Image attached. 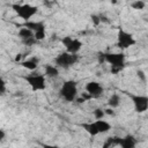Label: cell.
Returning <instances> with one entry per match:
<instances>
[{"mask_svg":"<svg viewBox=\"0 0 148 148\" xmlns=\"http://www.w3.org/2000/svg\"><path fill=\"white\" fill-rule=\"evenodd\" d=\"M98 61L108 62L112 74H118L125 68V54L123 52H99Z\"/></svg>","mask_w":148,"mask_h":148,"instance_id":"1","label":"cell"},{"mask_svg":"<svg viewBox=\"0 0 148 148\" xmlns=\"http://www.w3.org/2000/svg\"><path fill=\"white\" fill-rule=\"evenodd\" d=\"M90 18H91V22L94 23V25H98L102 21H101V16H98V15H96V14H92L91 16H90Z\"/></svg>","mask_w":148,"mask_h":148,"instance_id":"22","label":"cell"},{"mask_svg":"<svg viewBox=\"0 0 148 148\" xmlns=\"http://www.w3.org/2000/svg\"><path fill=\"white\" fill-rule=\"evenodd\" d=\"M95 123H96V126H97L99 133H108V132L111 130V125H110V123L106 121V120L96 119Z\"/></svg>","mask_w":148,"mask_h":148,"instance_id":"15","label":"cell"},{"mask_svg":"<svg viewBox=\"0 0 148 148\" xmlns=\"http://www.w3.org/2000/svg\"><path fill=\"white\" fill-rule=\"evenodd\" d=\"M0 86H1V95H5V92H6V83H5L3 80H1Z\"/></svg>","mask_w":148,"mask_h":148,"instance_id":"25","label":"cell"},{"mask_svg":"<svg viewBox=\"0 0 148 148\" xmlns=\"http://www.w3.org/2000/svg\"><path fill=\"white\" fill-rule=\"evenodd\" d=\"M21 25L31 29L37 40H43L46 37V27L44 21H25Z\"/></svg>","mask_w":148,"mask_h":148,"instance_id":"7","label":"cell"},{"mask_svg":"<svg viewBox=\"0 0 148 148\" xmlns=\"http://www.w3.org/2000/svg\"><path fill=\"white\" fill-rule=\"evenodd\" d=\"M119 104H120V96H119L117 92L112 94V95L110 96V98L108 99V105H109L110 108H112V109H116V108L119 106Z\"/></svg>","mask_w":148,"mask_h":148,"instance_id":"17","label":"cell"},{"mask_svg":"<svg viewBox=\"0 0 148 148\" xmlns=\"http://www.w3.org/2000/svg\"><path fill=\"white\" fill-rule=\"evenodd\" d=\"M136 75H138V79L141 80L142 82H146V81H147V76H146V74H145L143 71H141V69L136 71Z\"/></svg>","mask_w":148,"mask_h":148,"instance_id":"23","label":"cell"},{"mask_svg":"<svg viewBox=\"0 0 148 148\" xmlns=\"http://www.w3.org/2000/svg\"><path fill=\"white\" fill-rule=\"evenodd\" d=\"M105 111V114H108V116H114V111H113V109L112 108H108V109H105L104 110Z\"/></svg>","mask_w":148,"mask_h":148,"instance_id":"24","label":"cell"},{"mask_svg":"<svg viewBox=\"0 0 148 148\" xmlns=\"http://www.w3.org/2000/svg\"><path fill=\"white\" fill-rule=\"evenodd\" d=\"M94 117H95V119H103L105 117V111L97 108L94 110Z\"/></svg>","mask_w":148,"mask_h":148,"instance_id":"20","label":"cell"},{"mask_svg":"<svg viewBox=\"0 0 148 148\" xmlns=\"http://www.w3.org/2000/svg\"><path fill=\"white\" fill-rule=\"evenodd\" d=\"M125 94L131 98L135 112L143 113V112H146L148 110V96H145V95H134V94L126 92V91H125Z\"/></svg>","mask_w":148,"mask_h":148,"instance_id":"8","label":"cell"},{"mask_svg":"<svg viewBox=\"0 0 148 148\" xmlns=\"http://www.w3.org/2000/svg\"><path fill=\"white\" fill-rule=\"evenodd\" d=\"M45 74L40 73H31L23 79L27 81V83L30 86L32 91H38V90H44L46 88V79Z\"/></svg>","mask_w":148,"mask_h":148,"instance_id":"5","label":"cell"},{"mask_svg":"<svg viewBox=\"0 0 148 148\" xmlns=\"http://www.w3.org/2000/svg\"><path fill=\"white\" fill-rule=\"evenodd\" d=\"M44 69H45V75H46L47 77L53 79V77H57V76L59 75V68H58V66L47 64V65H45Z\"/></svg>","mask_w":148,"mask_h":148,"instance_id":"14","label":"cell"},{"mask_svg":"<svg viewBox=\"0 0 148 148\" xmlns=\"http://www.w3.org/2000/svg\"><path fill=\"white\" fill-rule=\"evenodd\" d=\"M81 126H82V127H83V130H84L89 135H91V136H96L97 134H99L98 128H97V126H96V123H95V121L83 123Z\"/></svg>","mask_w":148,"mask_h":148,"instance_id":"13","label":"cell"},{"mask_svg":"<svg viewBox=\"0 0 148 148\" xmlns=\"http://www.w3.org/2000/svg\"><path fill=\"white\" fill-rule=\"evenodd\" d=\"M21 28L18 29V32H17V36L21 38V40H23V39H27V38H30V37H34L35 36V34H34V31L31 30V29H29V28H27V27H22V25H20Z\"/></svg>","mask_w":148,"mask_h":148,"instance_id":"16","label":"cell"},{"mask_svg":"<svg viewBox=\"0 0 148 148\" xmlns=\"http://www.w3.org/2000/svg\"><path fill=\"white\" fill-rule=\"evenodd\" d=\"M145 6H146V3L142 0H134L133 2H131V7L136 10H142L145 8Z\"/></svg>","mask_w":148,"mask_h":148,"instance_id":"19","label":"cell"},{"mask_svg":"<svg viewBox=\"0 0 148 148\" xmlns=\"http://www.w3.org/2000/svg\"><path fill=\"white\" fill-rule=\"evenodd\" d=\"M38 62H39L38 58L32 57V58H30V59L23 60V61L21 62V66L24 67V68L28 69V71H35V69L37 68V66H38Z\"/></svg>","mask_w":148,"mask_h":148,"instance_id":"12","label":"cell"},{"mask_svg":"<svg viewBox=\"0 0 148 148\" xmlns=\"http://www.w3.org/2000/svg\"><path fill=\"white\" fill-rule=\"evenodd\" d=\"M61 43H62V45L65 46L66 51H67V52H71V53H77V52L82 49V46H83V44H82V42H81L80 39L73 38V37H71V36H65V37H62V38H61Z\"/></svg>","mask_w":148,"mask_h":148,"instance_id":"9","label":"cell"},{"mask_svg":"<svg viewBox=\"0 0 148 148\" xmlns=\"http://www.w3.org/2000/svg\"><path fill=\"white\" fill-rule=\"evenodd\" d=\"M118 142H119V136H110L104 142L103 148H109L111 146H118Z\"/></svg>","mask_w":148,"mask_h":148,"instance_id":"18","label":"cell"},{"mask_svg":"<svg viewBox=\"0 0 148 148\" xmlns=\"http://www.w3.org/2000/svg\"><path fill=\"white\" fill-rule=\"evenodd\" d=\"M118 146L123 148H134L136 146V139L132 134H127L124 138H119Z\"/></svg>","mask_w":148,"mask_h":148,"instance_id":"11","label":"cell"},{"mask_svg":"<svg viewBox=\"0 0 148 148\" xmlns=\"http://www.w3.org/2000/svg\"><path fill=\"white\" fill-rule=\"evenodd\" d=\"M25 46H31V45H34V44H36L38 40L36 39V37L34 36V37H30V38H27V39H23V40H21Z\"/></svg>","mask_w":148,"mask_h":148,"instance_id":"21","label":"cell"},{"mask_svg":"<svg viewBox=\"0 0 148 148\" xmlns=\"http://www.w3.org/2000/svg\"><path fill=\"white\" fill-rule=\"evenodd\" d=\"M59 95L66 102H74L77 98V82L74 80L65 81L59 89Z\"/></svg>","mask_w":148,"mask_h":148,"instance_id":"2","label":"cell"},{"mask_svg":"<svg viewBox=\"0 0 148 148\" xmlns=\"http://www.w3.org/2000/svg\"><path fill=\"white\" fill-rule=\"evenodd\" d=\"M86 91L91 96V98H98L104 92V88L97 81H89L86 84Z\"/></svg>","mask_w":148,"mask_h":148,"instance_id":"10","label":"cell"},{"mask_svg":"<svg viewBox=\"0 0 148 148\" xmlns=\"http://www.w3.org/2000/svg\"><path fill=\"white\" fill-rule=\"evenodd\" d=\"M5 131L3 130H0V141H3V139H5Z\"/></svg>","mask_w":148,"mask_h":148,"instance_id":"26","label":"cell"},{"mask_svg":"<svg viewBox=\"0 0 148 148\" xmlns=\"http://www.w3.org/2000/svg\"><path fill=\"white\" fill-rule=\"evenodd\" d=\"M79 61V56L77 53H71V52H61L54 58V64L58 67L61 68H71Z\"/></svg>","mask_w":148,"mask_h":148,"instance_id":"4","label":"cell"},{"mask_svg":"<svg viewBox=\"0 0 148 148\" xmlns=\"http://www.w3.org/2000/svg\"><path fill=\"white\" fill-rule=\"evenodd\" d=\"M44 1H51V0H44Z\"/></svg>","mask_w":148,"mask_h":148,"instance_id":"27","label":"cell"},{"mask_svg":"<svg viewBox=\"0 0 148 148\" xmlns=\"http://www.w3.org/2000/svg\"><path fill=\"white\" fill-rule=\"evenodd\" d=\"M10 8L14 10V13L24 21H30L32 16H35L38 12V8L30 3H13Z\"/></svg>","mask_w":148,"mask_h":148,"instance_id":"3","label":"cell"},{"mask_svg":"<svg viewBox=\"0 0 148 148\" xmlns=\"http://www.w3.org/2000/svg\"><path fill=\"white\" fill-rule=\"evenodd\" d=\"M136 40L133 37L132 34L127 32L126 30H124L123 28L118 29V34H117V47H119L120 50H126L133 45H135Z\"/></svg>","mask_w":148,"mask_h":148,"instance_id":"6","label":"cell"}]
</instances>
